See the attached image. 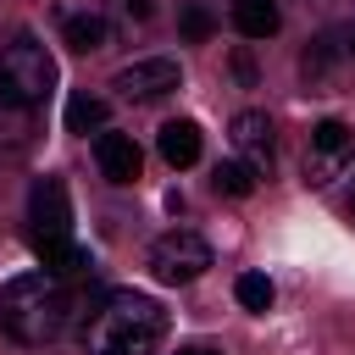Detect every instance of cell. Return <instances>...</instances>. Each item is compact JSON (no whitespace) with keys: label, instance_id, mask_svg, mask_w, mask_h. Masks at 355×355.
<instances>
[{"label":"cell","instance_id":"7402d4cb","mask_svg":"<svg viewBox=\"0 0 355 355\" xmlns=\"http://www.w3.org/2000/svg\"><path fill=\"white\" fill-rule=\"evenodd\" d=\"M178 355H216V349H211V344H183Z\"/></svg>","mask_w":355,"mask_h":355},{"label":"cell","instance_id":"e0dca14e","mask_svg":"<svg viewBox=\"0 0 355 355\" xmlns=\"http://www.w3.org/2000/svg\"><path fill=\"white\" fill-rule=\"evenodd\" d=\"M233 294H239L244 311H272V300H277V288H272L266 272H244V277L233 283Z\"/></svg>","mask_w":355,"mask_h":355},{"label":"cell","instance_id":"4fadbf2b","mask_svg":"<svg viewBox=\"0 0 355 355\" xmlns=\"http://www.w3.org/2000/svg\"><path fill=\"white\" fill-rule=\"evenodd\" d=\"M233 28L244 39H272L283 28V11H277V0H233Z\"/></svg>","mask_w":355,"mask_h":355},{"label":"cell","instance_id":"8fae6325","mask_svg":"<svg viewBox=\"0 0 355 355\" xmlns=\"http://www.w3.org/2000/svg\"><path fill=\"white\" fill-rule=\"evenodd\" d=\"M61 44H67V50H78V55L105 50V44H111V22H105L100 11H72V17L61 22Z\"/></svg>","mask_w":355,"mask_h":355},{"label":"cell","instance_id":"44dd1931","mask_svg":"<svg viewBox=\"0 0 355 355\" xmlns=\"http://www.w3.org/2000/svg\"><path fill=\"white\" fill-rule=\"evenodd\" d=\"M122 6H128V17H139V22L150 17V0H122Z\"/></svg>","mask_w":355,"mask_h":355},{"label":"cell","instance_id":"30bf717a","mask_svg":"<svg viewBox=\"0 0 355 355\" xmlns=\"http://www.w3.org/2000/svg\"><path fill=\"white\" fill-rule=\"evenodd\" d=\"M33 139V105L0 78V144H11V150H22Z\"/></svg>","mask_w":355,"mask_h":355},{"label":"cell","instance_id":"ba28073f","mask_svg":"<svg viewBox=\"0 0 355 355\" xmlns=\"http://www.w3.org/2000/svg\"><path fill=\"white\" fill-rule=\"evenodd\" d=\"M94 161H100V172H105V183H139V166H144V150L133 144V133H100L94 139Z\"/></svg>","mask_w":355,"mask_h":355},{"label":"cell","instance_id":"3957f363","mask_svg":"<svg viewBox=\"0 0 355 355\" xmlns=\"http://www.w3.org/2000/svg\"><path fill=\"white\" fill-rule=\"evenodd\" d=\"M0 78H6L28 105H44L50 89H55V55L44 50V39L11 33V39L0 44Z\"/></svg>","mask_w":355,"mask_h":355},{"label":"cell","instance_id":"ffe728a7","mask_svg":"<svg viewBox=\"0 0 355 355\" xmlns=\"http://www.w3.org/2000/svg\"><path fill=\"white\" fill-rule=\"evenodd\" d=\"M233 72H239V83H255V61H250V50L233 55Z\"/></svg>","mask_w":355,"mask_h":355},{"label":"cell","instance_id":"ac0fdd59","mask_svg":"<svg viewBox=\"0 0 355 355\" xmlns=\"http://www.w3.org/2000/svg\"><path fill=\"white\" fill-rule=\"evenodd\" d=\"M178 28H183V39H189V44H205V39L216 33V17H211L205 6H183V17H178Z\"/></svg>","mask_w":355,"mask_h":355},{"label":"cell","instance_id":"52a82bcc","mask_svg":"<svg viewBox=\"0 0 355 355\" xmlns=\"http://www.w3.org/2000/svg\"><path fill=\"white\" fill-rule=\"evenodd\" d=\"M28 222H33V244H61L72 233V205H67V183L61 178H39L33 183Z\"/></svg>","mask_w":355,"mask_h":355},{"label":"cell","instance_id":"8992f818","mask_svg":"<svg viewBox=\"0 0 355 355\" xmlns=\"http://www.w3.org/2000/svg\"><path fill=\"white\" fill-rule=\"evenodd\" d=\"M178 83H183V67H178V61H166V55L133 61V67H122V72L111 78V89H116L122 100H133V105H144V100H166Z\"/></svg>","mask_w":355,"mask_h":355},{"label":"cell","instance_id":"d6986e66","mask_svg":"<svg viewBox=\"0 0 355 355\" xmlns=\"http://www.w3.org/2000/svg\"><path fill=\"white\" fill-rule=\"evenodd\" d=\"M327 67H333V39H316V44L300 55V72H305V83H322Z\"/></svg>","mask_w":355,"mask_h":355},{"label":"cell","instance_id":"5bb4252c","mask_svg":"<svg viewBox=\"0 0 355 355\" xmlns=\"http://www.w3.org/2000/svg\"><path fill=\"white\" fill-rule=\"evenodd\" d=\"M33 250H39V261H44L50 277H83V272H94V255H89L83 244H72V239H61V244H33Z\"/></svg>","mask_w":355,"mask_h":355},{"label":"cell","instance_id":"5b68a950","mask_svg":"<svg viewBox=\"0 0 355 355\" xmlns=\"http://www.w3.org/2000/svg\"><path fill=\"white\" fill-rule=\"evenodd\" d=\"M205 266H211V244L200 233H189V227H172V233H161L150 244V272L161 283H194Z\"/></svg>","mask_w":355,"mask_h":355},{"label":"cell","instance_id":"6da1fadb","mask_svg":"<svg viewBox=\"0 0 355 355\" xmlns=\"http://www.w3.org/2000/svg\"><path fill=\"white\" fill-rule=\"evenodd\" d=\"M161 333H166V311L150 294L111 288L83 311L78 344H83V355H155Z\"/></svg>","mask_w":355,"mask_h":355},{"label":"cell","instance_id":"603a6c76","mask_svg":"<svg viewBox=\"0 0 355 355\" xmlns=\"http://www.w3.org/2000/svg\"><path fill=\"white\" fill-rule=\"evenodd\" d=\"M349 211H355V200H349Z\"/></svg>","mask_w":355,"mask_h":355},{"label":"cell","instance_id":"7c38bea8","mask_svg":"<svg viewBox=\"0 0 355 355\" xmlns=\"http://www.w3.org/2000/svg\"><path fill=\"white\" fill-rule=\"evenodd\" d=\"M155 144H161V161H166V166H194V161H200V128H194L189 116L166 122Z\"/></svg>","mask_w":355,"mask_h":355},{"label":"cell","instance_id":"277c9868","mask_svg":"<svg viewBox=\"0 0 355 355\" xmlns=\"http://www.w3.org/2000/svg\"><path fill=\"white\" fill-rule=\"evenodd\" d=\"M349 161H355V128L338 122V116H322V122L311 128V139H305V183L322 189V183H333Z\"/></svg>","mask_w":355,"mask_h":355},{"label":"cell","instance_id":"2e32d148","mask_svg":"<svg viewBox=\"0 0 355 355\" xmlns=\"http://www.w3.org/2000/svg\"><path fill=\"white\" fill-rule=\"evenodd\" d=\"M211 189H216V194H227V200H244V194L255 189V172H250L244 161H216V172H211Z\"/></svg>","mask_w":355,"mask_h":355},{"label":"cell","instance_id":"9a60e30c","mask_svg":"<svg viewBox=\"0 0 355 355\" xmlns=\"http://www.w3.org/2000/svg\"><path fill=\"white\" fill-rule=\"evenodd\" d=\"M105 116H111V105H105L100 94H72V100H67V133L105 128Z\"/></svg>","mask_w":355,"mask_h":355},{"label":"cell","instance_id":"9c48e42d","mask_svg":"<svg viewBox=\"0 0 355 355\" xmlns=\"http://www.w3.org/2000/svg\"><path fill=\"white\" fill-rule=\"evenodd\" d=\"M233 144H239V155H244V166L255 178L272 172V122L261 111H239L233 116Z\"/></svg>","mask_w":355,"mask_h":355},{"label":"cell","instance_id":"7a4b0ae2","mask_svg":"<svg viewBox=\"0 0 355 355\" xmlns=\"http://www.w3.org/2000/svg\"><path fill=\"white\" fill-rule=\"evenodd\" d=\"M72 322V294L61 277L50 272H22L0 288V327L28 344V349H44L50 338H61Z\"/></svg>","mask_w":355,"mask_h":355}]
</instances>
